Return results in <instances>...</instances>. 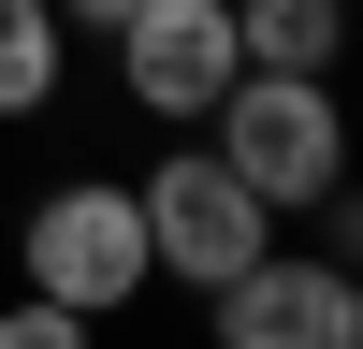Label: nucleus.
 I'll return each instance as SVG.
<instances>
[{"mask_svg": "<svg viewBox=\"0 0 363 349\" xmlns=\"http://www.w3.org/2000/svg\"><path fill=\"white\" fill-rule=\"evenodd\" d=\"M131 218H145V277L160 291H218V277H247V262L277 248V204H262L203 131H174L160 160L131 174Z\"/></svg>", "mask_w": 363, "mask_h": 349, "instance_id": "obj_1", "label": "nucleus"}, {"mask_svg": "<svg viewBox=\"0 0 363 349\" xmlns=\"http://www.w3.org/2000/svg\"><path fill=\"white\" fill-rule=\"evenodd\" d=\"M15 277L44 291V306H73V320H131L145 291V218H131V174H58V189H29V218H15Z\"/></svg>", "mask_w": 363, "mask_h": 349, "instance_id": "obj_2", "label": "nucleus"}, {"mask_svg": "<svg viewBox=\"0 0 363 349\" xmlns=\"http://www.w3.org/2000/svg\"><path fill=\"white\" fill-rule=\"evenodd\" d=\"M203 145H218L277 218H306V204L349 174V102H335V73H233L218 116H203Z\"/></svg>", "mask_w": 363, "mask_h": 349, "instance_id": "obj_3", "label": "nucleus"}, {"mask_svg": "<svg viewBox=\"0 0 363 349\" xmlns=\"http://www.w3.org/2000/svg\"><path fill=\"white\" fill-rule=\"evenodd\" d=\"M203 335H218V349H363V262H335V248H262L247 277L203 291Z\"/></svg>", "mask_w": 363, "mask_h": 349, "instance_id": "obj_4", "label": "nucleus"}, {"mask_svg": "<svg viewBox=\"0 0 363 349\" xmlns=\"http://www.w3.org/2000/svg\"><path fill=\"white\" fill-rule=\"evenodd\" d=\"M102 58H116V102H131L145 131H203L218 87L247 73V58H233V0H145Z\"/></svg>", "mask_w": 363, "mask_h": 349, "instance_id": "obj_5", "label": "nucleus"}, {"mask_svg": "<svg viewBox=\"0 0 363 349\" xmlns=\"http://www.w3.org/2000/svg\"><path fill=\"white\" fill-rule=\"evenodd\" d=\"M233 58L247 73H335L349 58V0H233Z\"/></svg>", "mask_w": 363, "mask_h": 349, "instance_id": "obj_6", "label": "nucleus"}, {"mask_svg": "<svg viewBox=\"0 0 363 349\" xmlns=\"http://www.w3.org/2000/svg\"><path fill=\"white\" fill-rule=\"evenodd\" d=\"M58 87H73L58 0H0V116H58Z\"/></svg>", "mask_w": 363, "mask_h": 349, "instance_id": "obj_7", "label": "nucleus"}, {"mask_svg": "<svg viewBox=\"0 0 363 349\" xmlns=\"http://www.w3.org/2000/svg\"><path fill=\"white\" fill-rule=\"evenodd\" d=\"M0 349H102V320H73V306H44V291H15V306H0Z\"/></svg>", "mask_w": 363, "mask_h": 349, "instance_id": "obj_8", "label": "nucleus"}, {"mask_svg": "<svg viewBox=\"0 0 363 349\" xmlns=\"http://www.w3.org/2000/svg\"><path fill=\"white\" fill-rule=\"evenodd\" d=\"M306 248H335V262H363V189H349V174H335V189L306 204Z\"/></svg>", "mask_w": 363, "mask_h": 349, "instance_id": "obj_9", "label": "nucleus"}, {"mask_svg": "<svg viewBox=\"0 0 363 349\" xmlns=\"http://www.w3.org/2000/svg\"><path fill=\"white\" fill-rule=\"evenodd\" d=\"M131 15H145V0H58V29H73V44H116Z\"/></svg>", "mask_w": 363, "mask_h": 349, "instance_id": "obj_10", "label": "nucleus"}]
</instances>
